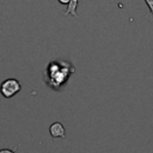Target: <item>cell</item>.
Returning a JSON list of instances; mask_svg holds the SVG:
<instances>
[{
  "instance_id": "6da1fadb",
  "label": "cell",
  "mask_w": 153,
  "mask_h": 153,
  "mask_svg": "<svg viewBox=\"0 0 153 153\" xmlns=\"http://www.w3.org/2000/svg\"><path fill=\"white\" fill-rule=\"evenodd\" d=\"M73 67L69 63H65L62 61V63L54 61L50 62V65L47 68V75H48V81H51V87L54 88H59V86L61 84L65 82V80L69 76L71 73H73Z\"/></svg>"
},
{
  "instance_id": "7a4b0ae2",
  "label": "cell",
  "mask_w": 153,
  "mask_h": 153,
  "mask_svg": "<svg viewBox=\"0 0 153 153\" xmlns=\"http://www.w3.org/2000/svg\"><path fill=\"white\" fill-rule=\"evenodd\" d=\"M22 88L20 82L17 79H6L0 85V93L5 98H11L17 94Z\"/></svg>"
},
{
  "instance_id": "3957f363",
  "label": "cell",
  "mask_w": 153,
  "mask_h": 153,
  "mask_svg": "<svg viewBox=\"0 0 153 153\" xmlns=\"http://www.w3.org/2000/svg\"><path fill=\"white\" fill-rule=\"evenodd\" d=\"M49 133L53 137H65L66 136V133H65V127L60 123V122H55L50 126L49 128Z\"/></svg>"
},
{
  "instance_id": "277c9868",
  "label": "cell",
  "mask_w": 153,
  "mask_h": 153,
  "mask_svg": "<svg viewBox=\"0 0 153 153\" xmlns=\"http://www.w3.org/2000/svg\"><path fill=\"white\" fill-rule=\"evenodd\" d=\"M78 2H79V0H69V2H68V5H67V10L65 11V16L72 14L73 17H78V14H76Z\"/></svg>"
},
{
  "instance_id": "5b68a950",
  "label": "cell",
  "mask_w": 153,
  "mask_h": 153,
  "mask_svg": "<svg viewBox=\"0 0 153 153\" xmlns=\"http://www.w3.org/2000/svg\"><path fill=\"white\" fill-rule=\"evenodd\" d=\"M145 1H146L147 6H148V8L151 11V16H153V0H145Z\"/></svg>"
},
{
  "instance_id": "8992f818",
  "label": "cell",
  "mask_w": 153,
  "mask_h": 153,
  "mask_svg": "<svg viewBox=\"0 0 153 153\" xmlns=\"http://www.w3.org/2000/svg\"><path fill=\"white\" fill-rule=\"evenodd\" d=\"M0 153H14V151L8 148H0Z\"/></svg>"
},
{
  "instance_id": "52a82bcc",
  "label": "cell",
  "mask_w": 153,
  "mask_h": 153,
  "mask_svg": "<svg viewBox=\"0 0 153 153\" xmlns=\"http://www.w3.org/2000/svg\"><path fill=\"white\" fill-rule=\"evenodd\" d=\"M59 2H60V4H65V5H68L69 0H59Z\"/></svg>"
}]
</instances>
